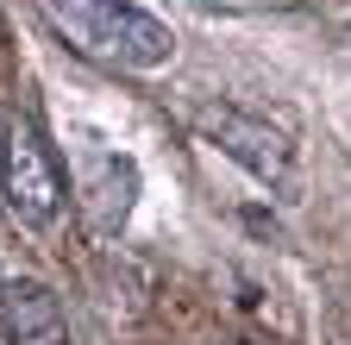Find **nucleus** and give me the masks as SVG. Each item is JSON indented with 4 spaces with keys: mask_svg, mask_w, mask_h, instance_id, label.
I'll use <instances>...</instances> for the list:
<instances>
[{
    "mask_svg": "<svg viewBox=\"0 0 351 345\" xmlns=\"http://www.w3.org/2000/svg\"><path fill=\"white\" fill-rule=\"evenodd\" d=\"M88 207H95V226L113 233L125 220V207H132V189H138V169H132L125 157H88Z\"/></svg>",
    "mask_w": 351,
    "mask_h": 345,
    "instance_id": "39448f33",
    "label": "nucleus"
},
{
    "mask_svg": "<svg viewBox=\"0 0 351 345\" xmlns=\"http://www.w3.org/2000/svg\"><path fill=\"white\" fill-rule=\"evenodd\" d=\"M0 333L13 345H57L63 308L44 283H0Z\"/></svg>",
    "mask_w": 351,
    "mask_h": 345,
    "instance_id": "20e7f679",
    "label": "nucleus"
},
{
    "mask_svg": "<svg viewBox=\"0 0 351 345\" xmlns=\"http://www.w3.org/2000/svg\"><path fill=\"white\" fill-rule=\"evenodd\" d=\"M207 132L219 139L226 157H239L257 182H270V189H289L295 182V151H289V139L276 132V126H263L251 113H232V107H213L207 113Z\"/></svg>",
    "mask_w": 351,
    "mask_h": 345,
    "instance_id": "7ed1b4c3",
    "label": "nucleus"
},
{
    "mask_svg": "<svg viewBox=\"0 0 351 345\" xmlns=\"http://www.w3.org/2000/svg\"><path fill=\"white\" fill-rule=\"evenodd\" d=\"M0 182H7V207L32 233H51L63 220V201H69V182H63V163L57 151L44 145V132L32 119H19L7 145H0Z\"/></svg>",
    "mask_w": 351,
    "mask_h": 345,
    "instance_id": "f03ea898",
    "label": "nucleus"
},
{
    "mask_svg": "<svg viewBox=\"0 0 351 345\" xmlns=\"http://www.w3.org/2000/svg\"><path fill=\"white\" fill-rule=\"evenodd\" d=\"M44 13H51V25L95 63L163 69L176 57V32L157 13H145L138 0H44Z\"/></svg>",
    "mask_w": 351,
    "mask_h": 345,
    "instance_id": "f257e3e1",
    "label": "nucleus"
}]
</instances>
